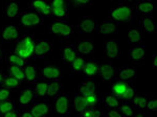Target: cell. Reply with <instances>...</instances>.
<instances>
[{"label": "cell", "instance_id": "1", "mask_svg": "<svg viewBox=\"0 0 157 117\" xmlns=\"http://www.w3.org/2000/svg\"><path fill=\"white\" fill-rule=\"evenodd\" d=\"M35 46H36L35 35L33 32H25L14 42L13 52L23 60L29 61L34 58Z\"/></svg>", "mask_w": 157, "mask_h": 117}, {"label": "cell", "instance_id": "2", "mask_svg": "<svg viewBox=\"0 0 157 117\" xmlns=\"http://www.w3.org/2000/svg\"><path fill=\"white\" fill-rule=\"evenodd\" d=\"M134 16H135V9L130 3H120L113 7L110 12V20L117 25L132 21Z\"/></svg>", "mask_w": 157, "mask_h": 117}, {"label": "cell", "instance_id": "3", "mask_svg": "<svg viewBox=\"0 0 157 117\" xmlns=\"http://www.w3.org/2000/svg\"><path fill=\"white\" fill-rule=\"evenodd\" d=\"M47 32L57 39H69L75 35V28L72 25L65 20L59 19L54 20L48 25Z\"/></svg>", "mask_w": 157, "mask_h": 117}, {"label": "cell", "instance_id": "4", "mask_svg": "<svg viewBox=\"0 0 157 117\" xmlns=\"http://www.w3.org/2000/svg\"><path fill=\"white\" fill-rule=\"evenodd\" d=\"M54 110L58 115L68 117L71 112V98L67 93L60 92L54 98Z\"/></svg>", "mask_w": 157, "mask_h": 117}, {"label": "cell", "instance_id": "5", "mask_svg": "<svg viewBox=\"0 0 157 117\" xmlns=\"http://www.w3.org/2000/svg\"><path fill=\"white\" fill-rule=\"evenodd\" d=\"M40 74L43 78L48 81H56L60 80L62 75V66L57 62L46 63L40 68Z\"/></svg>", "mask_w": 157, "mask_h": 117}, {"label": "cell", "instance_id": "6", "mask_svg": "<svg viewBox=\"0 0 157 117\" xmlns=\"http://www.w3.org/2000/svg\"><path fill=\"white\" fill-rule=\"evenodd\" d=\"M19 24L22 27H36L43 23V17L34 11H25L18 16Z\"/></svg>", "mask_w": 157, "mask_h": 117}, {"label": "cell", "instance_id": "7", "mask_svg": "<svg viewBox=\"0 0 157 117\" xmlns=\"http://www.w3.org/2000/svg\"><path fill=\"white\" fill-rule=\"evenodd\" d=\"M117 74V69L111 64L109 61H103L100 62L98 67V75L104 83H110L114 81Z\"/></svg>", "mask_w": 157, "mask_h": 117}, {"label": "cell", "instance_id": "8", "mask_svg": "<svg viewBox=\"0 0 157 117\" xmlns=\"http://www.w3.org/2000/svg\"><path fill=\"white\" fill-rule=\"evenodd\" d=\"M36 100V93L32 87H23L18 91L17 103L21 108H29Z\"/></svg>", "mask_w": 157, "mask_h": 117}, {"label": "cell", "instance_id": "9", "mask_svg": "<svg viewBox=\"0 0 157 117\" xmlns=\"http://www.w3.org/2000/svg\"><path fill=\"white\" fill-rule=\"evenodd\" d=\"M29 110L34 117H46L50 114L52 106L47 100H39L35 101L29 108Z\"/></svg>", "mask_w": 157, "mask_h": 117}, {"label": "cell", "instance_id": "10", "mask_svg": "<svg viewBox=\"0 0 157 117\" xmlns=\"http://www.w3.org/2000/svg\"><path fill=\"white\" fill-rule=\"evenodd\" d=\"M128 60L133 65H140L145 62V46L140 45H130Z\"/></svg>", "mask_w": 157, "mask_h": 117}, {"label": "cell", "instance_id": "11", "mask_svg": "<svg viewBox=\"0 0 157 117\" xmlns=\"http://www.w3.org/2000/svg\"><path fill=\"white\" fill-rule=\"evenodd\" d=\"M77 30L81 34H93L97 30L94 19L91 17H80L78 19Z\"/></svg>", "mask_w": 157, "mask_h": 117}, {"label": "cell", "instance_id": "12", "mask_svg": "<svg viewBox=\"0 0 157 117\" xmlns=\"http://www.w3.org/2000/svg\"><path fill=\"white\" fill-rule=\"evenodd\" d=\"M61 52H62V60L64 64L69 65L75 58L78 57V52L75 45L69 42H62L61 45Z\"/></svg>", "mask_w": 157, "mask_h": 117}, {"label": "cell", "instance_id": "13", "mask_svg": "<svg viewBox=\"0 0 157 117\" xmlns=\"http://www.w3.org/2000/svg\"><path fill=\"white\" fill-rule=\"evenodd\" d=\"M98 90H100L98 85L93 80H85L78 86V94L83 96L98 93Z\"/></svg>", "mask_w": 157, "mask_h": 117}, {"label": "cell", "instance_id": "14", "mask_svg": "<svg viewBox=\"0 0 157 117\" xmlns=\"http://www.w3.org/2000/svg\"><path fill=\"white\" fill-rule=\"evenodd\" d=\"M30 9L40 16H52V6H50V2L46 0H42V1H32L30 2Z\"/></svg>", "mask_w": 157, "mask_h": 117}, {"label": "cell", "instance_id": "15", "mask_svg": "<svg viewBox=\"0 0 157 117\" xmlns=\"http://www.w3.org/2000/svg\"><path fill=\"white\" fill-rule=\"evenodd\" d=\"M52 52V45L49 42L45 41V40H39L38 42H36L35 55H34L35 58L48 57Z\"/></svg>", "mask_w": 157, "mask_h": 117}, {"label": "cell", "instance_id": "16", "mask_svg": "<svg viewBox=\"0 0 157 117\" xmlns=\"http://www.w3.org/2000/svg\"><path fill=\"white\" fill-rule=\"evenodd\" d=\"M104 53L107 58H120V45L114 39L108 40L104 45Z\"/></svg>", "mask_w": 157, "mask_h": 117}, {"label": "cell", "instance_id": "17", "mask_svg": "<svg viewBox=\"0 0 157 117\" xmlns=\"http://www.w3.org/2000/svg\"><path fill=\"white\" fill-rule=\"evenodd\" d=\"M98 67H100L98 61L86 60V64L82 73L87 77V80H94L98 75Z\"/></svg>", "mask_w": 157, "mask_h": 117}, {"label": "cell", "instance_id": "18", "mask_svg": "<svg viewBox=\"0 0 157 117\" xmlns=\"http://www.w3.org/2000/svg\"><path fill=\"white\" fill-rule=\"evenodd\" d=\"M139 29L145 34H155L156 32V22L152 16H141L139 18Z\"/></svg>", "mask_w": 157, "mask_h": 117}, {"label": "cell", "instance_id": "19", "mask_svg": "<svg viewBox=\"0 0 157 117\" xmlns=\"http://www.w3.org/2000/svg\"><path fill=\"white\" fill-rule=\"evenodd\" d=\"M117 80L126 83H133L136 80V70L133 67H121L117 70Z\"/></svg>", "mask_w": 157, "mask_h": 117}, {"label": "cell", "instance_id": "20", "mask_svg": "<svg viewBox=\"0 0 157 117\" xmlns=\"http://www.w3.org/2000/svg\"><path fill=\"white\" fill-rule=\"evenodd\" d=\"M128 41L130 45H140L144 43V34L139 27L131 25L128 28Z\"/></svg>", "mask_w": 157, "mask_h": 117}, {"label": "cell", "instance_id": "21", "mask_svg": "<svg viewBox=\"0 0 157 117\" xmlns=\"http://www.w3.org/2000/svg\"><path fill=\"white\" fill-rule=\"evenodd\" d=\"M2 39L4 41H12L15 42L16 40H18L20 38V32L19 28L16 25H6V26L2 27Z\"/></svg>", "mask_w": 157, "mask_h": 117}, {"label": "cell", "instance_id": "22", "mask_svg": "<svg viewBox=\"0 0 157 117\" xmlns=\"http://www.w3.org/2000/svg\"><path fill=\"white\" fill-rule=\"evenodd\" d=\"M134 9H135V14H138L140 16H152L154 12V2H136Z\"/></svg>", "mask_w": 157, "mask_h": 117}, {"label": "cell", "instance_id": "23", "mask_svg": "<svg viewBox=\"0 0 157 117\" xmlns=\"http://www.w3.org/2000/svg\"><path fill=\"white\" fill-rule=\"evenodd\" d=\"M86 108H87V105H86L84 96L80 95V94L73 95V97L71 100V111L73 113H75V115L80 116Z\"/></svg>", "mask_w": 157, "mask_h": 117}, {"label": "cell", "instance_id": "24", "mask_svg": "<svg viewBox=\"0 0 157 117\" xmlns=\"http://www.w3.org/2000/svg\"><path fill=\"white\" fill-rule=\"evenodd\" d=\"M4 16L10 19H15L20 15L19 2L18 1H7L4 3L3 6Z\"/></svg>", "mask_w": 157, "mask_h": 117}, {"label": "cell", "instance_id": "25", "mask_svg": "<svg viewBox=\"0 0 157 117\" xmlns=\"http://www.w3.org/2000/svg\"><path fill=\"white\" fill-rule=\"evenodd\" d=\"M117 29H118L117 24L114 23L113 21H111L110 19L102 21V23L98 25V27L97 28L98 32H100L101 35H103V36L113 35L114 32H117Z\"/></svg>", "mask_w": 157, "mask_h": 117}, {"label": "cell", "instance_id": "26", "mask_svg": "<svg viewBox=\"0 0 157 117\" xmlns=\"http://www.w3.org/2000/svg\"><path fill=\"white\" fill-rule=\"evenodd\" d=\"M24 70V75H25V81L27 83L33 85L37 82L38 76H39V71H38V68L36 65L32 64V63H29L25 67H23Z\"/></svg>", "mask_w": 157, "mask_h": 117}, {"label": "cell", "instance_id": "27", "mask_svg": "<svg viewBox=\"0 0 157 117\" xmlns=\"http://www.w3.org/2000/svg\"><path fill=\"white\" fill-rule=\"evenodd\" d=\"M149 97H150V96L146 93H143V92L137 93L136 92V94L134 95V97L131 100V103H132L134 109H135L136 111H144L145 110L147 103H148V100H149Z\"/></svg>", "mask_w": 157, "mask_h": 117}, {"label": "cell", "instance_id": "28", "mask_svg": "<svg viewBox=\"0 0 157 117\" xmlns=\"http://www.w3.org/2000/svg\"><path fill=\"white\" fill-rule=\"evenodd\" d=\"M75 47V49H77V52L78 55H83V57L92 55L93 51H94V45H93V42H90V41L78 42Z\"/></svg>", "mask_w": 157, "mask_h": 117}, {"label": "cell", "instance_id": "29", "mask_svg": "<svg viewBox=\"0 0 157 117\" xmlns=\"http://www.w3.org/2000/svg\"><path fill=\"white\" fill-rule=\"evenodd\" d=\"M103 104L105 106V108H107L108 110L111 109H118L121 105V100L117 98L111 93H103Z\"/></svg>", "mask_w": 157, "mask_h": 117}, {"label": "cell", "instance_id": "30", "mask_svg": "<svg viewBox=\"0 0 157 117\" xmlns=\"http://www.w3.org/2000/svg\"><path fill=\"white\" fill-rule=\"evenodd\" d=\"M4 61L9 66H19V67H25L29 64V61L23 60L17 55H15L14 52H9L4 57Z\"/></svg>", "mask_w": 157, "mask_h": 117}, {"label": "cell", "instance_id": "31", "mask_svg": "<svg viewBox=\"0 0 157 117\" xmlns=\"http://www.w3.org/2000/svg\"><path fill=\"white\" fill-rule=\"evenodd\" d=\"M86 64V58L83 55H78L69 64V73H82Z\"/></svg>", "mask_w": 157, "mask_h": 117}, {"label": "cell", "instance_id": "32", "mask_svg": "<svg viewBox=\"0 0 157 117\" xmlns=\"http://www.w3.org/2000/svg\"><path fill=\"white\" fill-rule=\"evenodd\" d=\"M129 85H130V83H126L121 80H116V81H114V83L112 84L110 93L113 94V95L121 100V97L123 96V94L125 93V91L127 90Z\"/></svg>", "mask_w": 157, "mask_h": 117}, {"label": "cell", "instance_id": "33", "mask_svg": "<svg viewBox=\"0 0 157 117\" xmlns=\"http://www.w3.org/2000/svg\"><path fill=\"white\" fill-rule=\"evenodd\" d=\"M33 89L36 93L37 100H46L47 97V82H39L33 84Z\"/></svg>", "mask_w": 157, "mask_h": 117}, {"label": "cell", "instance_id": "34", "mask_svg": "<svg viewBox=\"0 0 157 117\" xmlns=\"http://www.w3.org/2000/svg\"><path fill=\"white\" fill-rule=\"evenodd\" d=\"M61 91V82L60 80L49 81L47 82V97L55 98Z\"/></svg>", "mask_w": 157, "mask_h": 117}, {"label": "cell", "instance_id": "35", "mask_svg": "<svg viewBox=\"0 0 157 117\" xmlns=\"http://www.w3.org/2000/svg\"><path fill=\"white\" fill-rule=\"evenodd\" d=\"M120 112L124 117H132L135 113V109L130 101H121L120 105Z\"/></svg>", "mask_w": 157, "mask_h": 117}, {"label": "cell", "instance_id": "36", "mask_svg": "<svg viewBox=\"0 0 157 117\" xmlns=\"http://www.w3.org/2000/svg\"><path fill=\"white\" fill-rule=\"evenodd\" d=\"M7 71H9L10 75H12L13 77L17 78V80L20 81L21 83L25 81L23 67H19V66H9Z\"/></svg>", "mask_w": 157, "mask_h": 117}, {"label": "cell", "instance_id": "37", "mask_svg": "<svg viewBox=\"0 0 157 117\" xmlns=\"http://www.w3.org/2000/svg\"><path fill=\"white\" fill-rule=\"evenodd\" d=\"M20 85H21V82L18 81L17 78L13 77L12 75H6L3 78V81H2L1 83V86L2 87H6L7 89H17L20 87Z\"/></svg>", "mask_w": 157, "mask_h": 117}, {"label": "cell", "instance_id": "38", "mask_svg": "<svg viewBox=\"0 0 157 117\" xmlns=\"http://www.w3.org/2000/svg\"><path fill=\"white\" fill-rule=\"evenodd\" d=\"M84 98L87 108H98V106L101 105V98L98 96V93L89 94V95L84 96Z\"/></svg>", "mask_w": 157, "mask_h": 117}, {"label": "cell", "instance_id": "39", "mask_svg": "<svg viewBox=\"0 0 157 117\" xmlns=\"http://www.w3.org/2000/svg\"><path fill=\"white\" fill-rule=\"evenodd\" d=\"M15 110V101L10 98L6 100H0V115L3 116L4 114Z\"/></svg>", "mask_w": 157, "mask_h": 117}, {"label": "cell", "instance_id": "40", "mask_svg": "<svg viewBox=\"0 0 157 117\" xmlns=\"http://www.w3.org/2000/svg\"><path fill=\"white\" fill-rule=\"evenodd\" d=\"M80 117H103V111L98 108H86Z\"/></svg>", "mask_w": 157, "mask_h": 117}, {"label": "cell", "instance_id": "41", "mask_svg": "<svg viewBox=\"0 0 157 117\" xmlns=\"http://www.w3.org/2000/svg\"><path fill=\"white\" fill-rule=\"evenodd\" d=\"M136 94V88L133 84H130L128 86L127 90L125 91V93L123 94V96L121 97V100L123 101H131V100L134 97V95Z\"/></svg>", "mask_w": 157, "mask_h": 117}, {"label": "cell", "instance_id": "42", "mask_svg": "<svg viewBox=\"0 0 157 117\" xmlns=\"http://www.w3.org/2000/svg\"><path fill=\"white\" fill-rule=\"evenodd\" d=\"M145 110L148 112V113H151V114L156 113V111H157V98H156V96L149 97V100H148V103H147Z\"/></svg>", "mask_w": 157, "mask_h": 117}, {"label": "cell", "instance_id": "43", "mask_svg": "<svg viewBox=\"0 0 157 117\" xmlns=\"http://www.w3.org/2000/svg\"><path fill=\"white\" fill-rule=\"evenodd\" d=\"M69 15V11L68 9H52V16L58 18L61 20V18L67 17Z\"/></svg>", "mask_w": 157, "mask_h": 117}, {"label": "cell", "instance_id": "44", "mask_svg": "<svg viewBox=\"0 0 157 117\" xmlns=\"http://www.w3.org/2000/svg\"><path fill=\"white\" fill-rule=\"evenodd\" d=\"M68 3L72 4V6H75L82 7V9L93 6V1H91V0H75V1H70V2H68Z\"/></svg>", "mask_w": 157, "mask_h": 117}, {"label": "cell", "instance_id": "45", "mask_svg": "<svg viewBox=\"0 0 157 117\" xmlns=\"http://www.w3.org/2000/svg\"><path fill=\"white\" fill-rule=\"evenodd\" d=\"M49 2L52 9H68V2L64 0H54Z\"/></svg>", "mask_w": 157, "mask_h": 117}, {"label": "cell", "instance_id": "46", "mask_svg": "<svg viewBox=\"0 0 157 117\" xmlns=\"http://www.w3.org/2000/svg\"><path fill=\"white\" fill-rule=\"evenodd\" d=\"M11 97V90L6 87H0V100H10Z\"/></svg>", "mask_w": 157, "mask_h": 117}, {"label": "cell", "instance_id": "47", "mask_svg": "<svg viewBox=\"0 0 157 117\" xmlns=\"http://www.w3.org/2000/svg\"><path fill=\"white\" fill-rule=\"evenodd\" d=\"M107 117H124V116L116 109H111V110H108L107 112Z\"/></svg>", "mask_w": 157, "mask_h": 117}, {"label": "cell", "instance_id": "48", "mask_svg": "<svg viewBox=\"0 0 157 117\" xmlns=\"http://www.w3.org/2000/svg\"><path fill=\"white\" fill-rule=\"evenodd\" d=\"M2 117H20V111L15 109V110L9 112V113H6V114H4Z\"/></svg>", "mask_w": 157, "mask_h": 117}, {"label": "cell", "instance_id": "49", "mask_svg": "<svg viewBox=\"0 0 157 117\" xmlns=\"http://www.w3.org/2000/svg\"><path fill=\"white\" fill-rule=\"evenodd\" d=\"M132 117H149V115L145 111H135Z\"/></svg>", "mask_w": 157, "mask_h": 117}, {"label": "cell", "instance_id": "50", "mask_svg": "<svg viewBox=\"0 0 157 117\" xmlns=\"http://www.w3.org/2000/svg\"><path fill=\"white\" fill-rule=\"evenodd\" d=\"M20 117H34V116L29 112V110H23L20 112Z\"/></svg>", "mask_w": 157, "mask_h": 117}, {"label": "cell", "instance_id": "51", "mask_svg": "<svg viewBox=\"0 0 157 117\" xmlns=\"http://www.w3.org/2000/svg\"><path fill=\"white\" fill-rule=\"evenodd\" d=\"M4 61V51H3V48H2V45L0 44V65L3 63Z\"/></svg>", "mask_w": 157, "mask_h": 117}, {"label": "cell", "instance_id": "52", "mask_svg": "<svg viewBox=\"0 0 157 117\" xmlns=\"http://www.w3.org/2000/svg\"><path fill=\"white\" fill-rule=\"evenodd\" d=\"M153 66L154 67H156V65H157V57H156V52H154L153 53Z\"/></svg>", "mask_w": 157, "mask_h": 117}, {"label": "cell", "instance_id": "53", "mask_svg": "<svg viewBox=\"0 0 157 117\" xmlns=\"http://www.w3.org/2000/svg\"><path fill=\"white\" fill-rule=\"evenodd\" d=\"M4 76H6V74H4V72H3V71H2L1 69H0V85H1L2 81H3V78H4Z\"/></svg>", "mask_w": 157, "mask_h": 117}, {"label": "cell", "instance_id": "54", "mask_svg": "<svg viewBox=\"0 0 157 117\" xmlns=\"http://www.w3.org/2000/svg\"><path fill=\"white\" fill-rule=\"evenodd\" d=\"M0 117H2V115H0Z\"/></svg>", "mask_w": 157, "mask_h": 117}]
</instances>
